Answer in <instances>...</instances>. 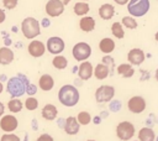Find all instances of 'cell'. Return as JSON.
<instances>
[{
  "label": "cell",
  "instance_id": "cell-38",
  "mask_svg": "<svg viewBox=\"0 0 158 141\" xmlns=\"http://www.w3.org/2000/svg\"><path fill=\"white\" fill-rule=\"evenodd\" d=\"M116 4H118V5H125V4H127L130 0H114Z\"/></svg>",
  "mask_w": 158,
  "mask_h": 141
},
{
  "label": "cell",
  "instance_id": "cell-10",
  "mask_svg": "<svg viewBox=\"0 0 158 141\" xmlns=\"http://www.w3.org/2000/svg\"><path fill=\"white\" fill-rule=\"evenodd\" d=\"M65 45H64V41L60 38V37H49L47 40V46L46 48L48 49L49 53L52 54H58V53H62L63 49H64Z\"/></svg>",
  "mask_w": 158,
  "mask_h": 141
},
{
  "label": "cell",
  "instance_id": "cell-21",
  "mask_svg": "<svg viewBox=\"0 0 158 141\" xmlns=\"http://www.w3.org/2000/svg\"><path fill=\"white\" fill-rule=\"evenodd\" d=\"M38 85L40 88L43 90V92H48L53 88L54 85V80L53 78L49 75V74H43L40 77V80H38Z\"/></svg>",
  "mask_w": 158,
  "mask_h": 141
},
{
  "label": "cell",
  "instance_id": "cell-42",
  "mask_svg": "<svg viewBox=\"0 0 158 141\" xmlns=\"http://www.w3.org/2000/svg\"><path fill=\"white\" fill-rule=\"evenodd\" d=\"M154 77H156V79L158 80V68L156 69V74H154Z\"/></svg>",
  "mask_w": 158,
  "mask_h": 141
},
{
  "label": "cell",
  "instance_id": "cell-13",
  "mask_svg": "<svg viewBox=\"0 0 158 141\" xmlns=\"http://www.w3.org/2000/svg\"><path fill=\"white\" fill-rule=\"evenodd\" d=\"M144 58H146L144 52L139 48H132L127 54V59L131 66H139L141 63H143Z\"/></svg>",
  "mask_w": 158,
  "mask_h": 141
},
{
  "label": "cell",
  "instance_id": "cell-5",
  "mask_svg": "<svg viewBox=\"0 0 158 141\" xmlns=\"http://www.w3.org/2000/svg\"><path fill=\"white\" fill-rule=\"evenodd\" d=\"M136 130L135 125L130 121H122L116 126V136L122 141H128L133 137Z\"/></svg>",
  "mask_w": 158,
  "mask_h": 141
},
{
  "label": "cell",
  "instance_id": "cell-15",
  "mask_svg": "<svg viewBox=\"0 0 158 141\" xmlns=\"http://www.w3.org/2000/svg\"><path fill=\"white\" fill-rule=\"evenodd\" d=\"M79 126H80V124L78 122L77 118H74V116H68L64 121V131L68 135H77L79 132Z\"/></svg>",
  "mask_w": 158,
  "mask_h": 141
},
{
  "label": "cell",
  "instance_id": "cell-44",
  "mask_svg": "<svg viewBox=\"0 0 158 141\" xmlns=\"http://www.w3.org/2000/svg\"><path fill=\"white\" fill-rule=\"evenodd\" d=\"M86 141H95V140H86Z\"/></svg>",
  "mask_w": 158,
  "mask_h": 141
},
{
  "label": "cell",
  "instance_id": "cell-7",
  "mask_svg": "<svg viewBox=\"0 0 158 141\" xmlns=\"http://www.w3.org/2000/svg\"><path fill=\"white\" fill-rule=\"evenodd\" d=\"M115 95V88L111 85H100L95 90V100L98 103H109Z\"/></svg>",
  "mask_w": 158,
  "mask_h": 141
},
{
  "label": "cell",
  "instance_id": "cell-31",
  "mask_svg": "<svg viewBox=\"0 0 158 141\" xmlns=\"http://www.w3.org/2000/svg\"><path fill=\"white\" fill-rule=\"evenodd\" d=\"M122 24L127 28H136L137 27V22H136V20L132 16H125V17H122Z\"/></svg>",
  "mask_w": 158,
  "mask_h": 141
},
{
  "label": "cell",
  "instance_id": "cell-36",
  "mask_svg": "<svg viewBox=\"0 0 158 141\" xmlns=\"http://www.w3.org/2000/svg\"><path fill=\"white\" fill-rule=\"evenodd\" d=\"M36 141H54V140H53V137H52L51 135H48V134H42V135H40V136L37 137Z\"/></svg>",
  "mask_w": 158,
  "mask_h": 141
},
{
  "label": "cell",
  "instance_id": "cell-11",
  "mask_svg": "<svg viewBox=\"0 0 158 141\" xmlns=\"http://www.w3.org/2000/svg\"><path fill=\"white\" fill-rule=\"evenodd\" d=\"M64 11V5L59 0H48L46 4V14L51 17H57Z\"/></svg>",
  "mask_w": 158,
  "mask_h": 141
},
{
  "label": "cell",
  "instance_id": "cell-2",
  "mask_svg": "<svg viewBox=\"0 0 158 141\" xmlns=\"http://www.w3.org/2000/svg\"><path fill=\"white\" fill-rule=\"evenodd\" d=\"M58 100L64 106H68V108L75 106L79 101V92L74 85L65 84L60 87L58 92Z\"/></svg>",
  "mask_w": 158,
  "mask_h": 141
},
{
  "label": "cell",
  "instance_id": "cell-35",
  "mask_svg": "<svg viewBox=\"0 0 158 141\" xmlns=\"http://www.w3.org/2000/svg\"><path fill=\"white\" fill-rule=\"evenodd\" d=\"M36 92H37V88H36V85L30 83V84L27 85V89H26V94H28L30 96H32L33 94H36Z\"/></svg>",
  "mask_w": 158,
  "mask_h": 141
},
{
  "label": "cell",
  "instance_id": "cell-3",
  "mask_svg": "<svg viewBox=\"0 0 158 141\" xmlns=\"http://www.w3.org/2000/svg\"><path fill=\"white\" fill-rule=\"evenodd\" d=\"M21 31L28 40H33L40 35V22L35 17H26L21 24Z\"/></svg>",
  "mask_w": 158,
  "mask_h": 141
},
{
  "label": "cell",
  "instance_id": "cell-32",
  "mask_svg": "<svg viewBox=\"0 0 158 141\" xmlns=\"http://www.w3.org/2000/svg\"><path fill=\"white\" fill-rule=\"evenodd\" d=\"M0 141H21V140L15 134H4L0 139Z\"/></svg>",
  "mask_w": 158,
  "mask_h": 141
},
{
  "label": "cell",
  "instance_id": "cell-16",
  "mask_svg": "<svg viewBox=\"0 0 158 141\" xmlns=\"http://www.w3.org/2000/svg\"><path fill=\"white\" fill-rule=\"evenodd\" d=\"M42 118L46 119V120H54L58 115V109L53 105V104H46L43 108H42Z\"/></svg>",
  "mask_w": 158,
  "mask_h": 141
},
{
  "label": "cell",
  "instance_id": "cell-41",
  "mask_svg": "<svg viewBox=\"0 0 158 141\" xmlns=\"http://www.w3.org/2000/svg\"><path fill=\"white\" fill-rule=\"evenodd\" d=\"M2 90H4V85H2V83L0 82V94L2 93Z\"/></svg>",
  "mask_w": 158,
  "mask_h": 141
},
{
  "label": "cell",
  "instance_id": "cell-27",
  "mask_svg": "<svg viewBox=\"0 0 158 141\" xmlns=\"http://www.w3.org/2000/svg\"><path fill=\"white\" fill-rule=\"evenodd\" d=\"M89 12V4L84 1H79L74 5V14L78 16H85Z\"/></svg>",
  "mask_w": 158,
  "mask_h": 141
},
{
  "label": "cell",
  "instance_id": "cell-17",
  "mask_svg": "<svg viewBox=\"0 0 158 141\" xmlns=\"http://www.w3.org/2000/svg\"><path fill=\"white\" fill-rule=\"evenodd\" d=\"M115 15V7L111 4H102L99 7V16L102 20H110Z\"/></svg>",
  "mask_w": 158,
  "mask_h": 141
},
{
  "label": "cell",
  "instance_id": "cell-45",
  "mask_svg": "<svg viewBox=\"0 0 158 141\" xmlns=\"http://www.w3.org/2000/svg\"><path fill=\"white\" fill-rule=\"evenodd\" d=\"M81 1H84V2H85V1H88V0H81Z\"/></svg>",
  "mask_w": 158,
  "mask_h": 141
},
{
  "label": "cell",
  "instance_id": "cell-46",
  "mask_svg": "<svg viewBox=\"0 0 158 141\" xmlns=\"http://www.w3.org/2000/svg\"><path fill=\"white\" fill-rule=\"evenodd\" d=\"M157 141H158V137H157Z\"/></svg>",
  "mask_w": 158,
  "mask_h": 141
},
{
  "label": "cell",
  "instance_id": "cell-20",
  "mask_svg": "<svg viewBox=\"0 0 158 141\" xmlns=\"http://www.w3.org/2000/svg\"><path fill=\"white\" fill-rule=\"evenodd\" d=\"M14 52L9 47H1L0 48V64H10L14 61Z\"/></svg>",
  "mask_w": 158,
  "mask_h": 141
},
{
  "label": "cell",
  "instance_id": "cell-22",
  "mask_svg": "<svg viewBox=\"0 0 158 141\" xmlns=\"http://www.w3.org/2000/svg\"><path fill=\"white\" fill-rule=\"evenodd\" d=\"M138 140L139 141H154L156 134L151 127H142L138 131Z\"/></svg>",
  "mask_w": 158,
  "mask_h": 141
},
{
  "label": "cell",
  "instance_id": "cell-29",
  "mask_svg": "<svg viewBox=\"0 0 158 141\" xmlns=\"http://www.w3.org/2000/svg\"><path fill=\"white\" fill-rule=\"evenodd\" d=\"M77 120L80 125H88L91 121V115L88 111H80L77 116Z\"/></svg>",
  "mask_w": 158,
  "mask_h": 141
},
{
  "label": "cell",
  "instance_id": "cell-14",
  "mask_svg": "<svg viewBox=\"0 0 158 141\" xmlns=\"http://www.w3.org/2000/svg\"><path fill=\"white\" fill-rule=\"evenodd\" d=\"M93 72H94V68H93V64L88 61H84L83 63H80L79 68H78V75L80 79L83 80H88L91 78L93 75Z\"/></svg>",
  "mask_w": 158,
  "mask_h": 141
},
{
  "label": "cell",
  "instance_id": "cell-28",
  "mask_svg": "<svg viewBox=\"0 0 158 141\" xmlns=\"http://www.w3.org/2000/svg\"><path fill=\"white\" fill-rule=\"evenodd\" d=\"M111 32L118 40L123 38V36H125V32H123V28H122V24H120V22H114L111 25Z\"/></svg>",
  "mask_w": 158,
  "mask_h": 141
},
{
  "label": "cell",
  "instance_id": "cell-25",
  "mask_svg": "<svg viewBox=\"0 0 158 141\" xmlns=\"http://www.w3.org/2000/svg\"><path fill=\"white\" fill-rule=\"evenodd\" d=\"M22 108H23V104L19 98H11L7 103V109L11 113H20Z\"/></svg>",
  "mask_w": 158,
  "mask_h": 141
},
{
  "label": "cell",
  "instance_id": "cell-1",
  "mask_svg": "<svg viewBox=\"0 0 158 141\" xmlns=\"http://www.w3.org/2000/svg\"><path fill=\"white\" fill-rule=\"evenodd\" d=\"M28 84H30L28 79L25 75L19 74L16 77H11L7 80L6 90L12 98H20L21 95H23L26 93V89H27Z\"/></svg>",
  "mask_w": 158,
  "mask_h": 141
},
{
  "label": "cell",
  "instance_id": "cell-8",
  "mask_svg": "<svg viewBox=\"0 0 158 141\" xmlns=\"http://www.w3.org/2000/svg\"><path fill=\"white\" fill-rule=\"evenodd\" d=\"M19 126V121L14 115H2L0 118V129L5 132H12L17 129Z\"/></svg>",
  "mask_w": 158,
  "mask_h": 141
},
{
  "label": "cell",
  "instance_id": "cell-47",
  "mask_svg": "<svg viewBox=\"0 0 158 141\" xmlns=\"http://www.w3.org/2000/svg\"><path fill=\"white\" fill-rule=\"evenodd\" d=\"M133 141H135V140H133Z\"/></svg>",
  "mask_w": 158,
  "mask_h": 141
},
{
  "label": "cell",
  "instance_id": "cell-18",
  "mask_svg": "<svg viewBox=\"0 0 158 141\" xmlns=\"http://www.w3.org/2000/svg\"><path fill=\"white\" fill-rule=\"evenodd\" d=\"M79 27L84 32H91L95 28V20L90 16H83L79 21Z\"/></svg>",
  "mask_w": 158,
  "mask_h": 141
},
{
  "label": "cell",
  "instance_id": "cell-33",
  "mask_svg": "<svg viewBox=\"0 0 158 141\" xmlns=\"http://www.w3.org/2000/svg\"><path fill=\"white\" fill-rule=\"evenodd\" d=\"M102 63H104L105 66H107L110 70H112V69H114L115 61H114V58H112V57H110V56H105V57H102Z\"/></svg>",
  "mask_w": 158,
  "mask_h": 141
},
{
  "label": "cell",
  "instance_id": "cell-26",
  "mask_svg": "<svg viewBox=\"0 0 158 141\" xmlns=\"http://www.w3.org/2000/svg\"><path fill=\"white\" fill-rule=\"evenodd\" d=\"M52 64H53V67L57 68V69H64V68H67V66H68V59H67L64 56L57 54V56H54V58L52 59Z\"/></svg>",
  "mask_w": 158,
  "mask_h": 141
},
{
  "label": "cell",
  "instance_id": "cell-43",
  "mask_svg": "<svg viewBox=\"0 0 158 141\" xmlns=\"http://www.w3.org/2000/svg\"><path fill=\"white\" fill-rule=\"evenodd\" d=\"M154 38H156V41H158V31H157V33H156V36H154Z\"/></svg>",
  "mask_w": 158,
  "mask_h": 141
},
{
  "label": "cell",
  "instance_id": "cell-34",
  "mask_svg": "<svg viewBox=\"0 0 158 141\" xmlns=\"http://www.w3.org/2000/svg\"><path fill=\"white\" fill-rule=\"evenodd\" d=\"M2 5L9 9V10H12L17 6V0H2Z\"/></svg>",
  "mask_w": 158,
  "mask_h": 141
},
{
  "label": "cell",
  "instance_id": "cell-23",
  "mask_svg": "<svg viewBox=\"0 0 158 141\" xmlns=\"http://www.w3.org/2000/svg\"><path fill=\"white\" fill-rule=\"evenodd\" d=\"M99 48L102 53H111L115 49V42L109 37L102 38L99 43Z\"/></svg>",
  "mask_w": 158,
  "mask_h": 141
},
{
  "label": "cell",
  "instance_id": "cell-37",
  "mask_svg": "<svg viewBox=\"0 0 158 141\" xmlns=\"http://www.w3.org/2000/svg\"><path fill=\"white\" fill-rule=\"evenodd\" d=\"M5 19H6V14L2 9H0V24H2L5 21Z\"/></svg>",
  "mask_w": 158,
  "mask_h": 141
},
{
  "label": "cell",
  "instance_id": "cell-6",
  "mask_svg": "<svg viewBox=\"0 0 158 141\" xmlns=\"http://www.w3.org/2000/svg\"><path fill=\"white\" fill-rule=\"evenodd\" d=\"M72 54L75 58V61L84 62V61H86L90 57L91 47L86 42H78L77 45H74V47L72 49Z\"/></svg>",
  "mask_w": 158,
  "mask_h": 141
},
{
  "label": "cell",
  "instance_id": "cell-12",
  "mask_svg": "<svg viewBox=\"0 0 158 141\" xmlns=\"http://www.w3.org/2000/svg\"><path fill=\"white\" fill-rule=\"evenodd\" d=\"M27 51H28V53H30L32 57L38 58V57H41V56L44 54L46 47H44V43H43V42H41V41H38V40H33V41L30 42V45H28V47H27Z\"/></svg>",
  "mask_w": 158,
  "mask_h": 141
},
{
  "label": "cell",
  "instance_id": "cell-24",
  "mask_svg": "<svg viewBox=\"0 0 158 141\" xmlns=\"http://www.w3.org/2000/svg\"><path fill=\"white\" fill-rule=\"evenodd\" d=\"M117 73L120 75H122L123 78H130V77L133 75L135 69L130 63H122V64H120L117 67Z\"/></svg>",
  "mask_w": 158,
  "mask_h": 141
},
{
  "label": "cell",
  "instance_id": "cell-39",
  "mask_svg": "<svg viewBox=\"0 0 158 141\" xmlns=\"http://www.w3.org/2000/svg\"><path fill=\"white\" fill-rule=\"evenodd\" d=\"M4 110H5V106H4V104L0 101V118L4 115Z\"/></svg>",
  "mask_w": 158,
  "mask_h": 141
},
{
  "label": "cell",
  "instance_id": "cell-40",
  "mask_svg": "<svg viewBox=\"0 0 158 141\" xmlns=\"http://www.w3.org/2000/svg\"><path fill=\"white\" fill-rule=\"evenodd\" d=\"M59 1H60V2H62V4L64 5V6H65V5H67V4H68V2L70 1V0H59Z\"/></svg>",
  "mask_w": 158,
  "mask_h": 141
},
{
  "label": "cell",
  "instance_id": "cell-19",
  "mask_svg": "<svg viewBox=\"0 0 158 141\" xmlns=\"http://www.w3.org/2000/svg\"><path fill=\"white\" fill-rule=\"evenodd\" d=\"M93 74L95 75L96 79L102 80V79H105V78L109 77V74H110V69H109V67L105 66L104 63H99V64H96V67L94 68Z\"/></svg>",
  "mask_w": 158,
  "mask_h": 141
},
{
  "label": "cell",
  "instance_id": "cell-9",
  "mask_svg": "<svg viewBox=\"0 0 158 141\" xmlns=\"http://www.w3.org/2000/svg\"><path fill=\"white\" fill-rule=\"evenodd\" d=\"M146 105H147L146 100L139 95H135V96L130 98V100L127 101V108L133 114L143 113V110L146 109Z\"/></svg>",
  "mask_w": 158,
  "mask_h": 141
},
{
  "label": "cell",
  "instance_id": "cell-30",
  "mask_svg": "<svg viewBox=\"0 0 158 141\" xmlns=\"http://www.w3.org/2000/svg\"><path fill=\"white\" fill-rule=\"evenodd\" d=\"M25 108L30 111L32 110H36L38 108V100L35 98V96H28L26 100H25Z\"/></svg>",
  "mask_w": 158,
  "mask_h": 141
},
{
  "label": "cell",
  "instance_id": "cell-4",
  "mask_svg": "<svg viewBox=\"0 0 158 141\" xmlns=\"http://www.w3.org/2000/svg\"><path fill=\"white\" fill-rule=\"evenodd\" d=\"M128 12L132 17H141L149 10V0H130L127 2Z\"/></svg>",
  "mask_w": 158,
  "mask_h": 141
}]
</instances>
